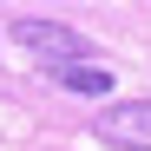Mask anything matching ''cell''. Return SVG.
Returning <instances> with one entry per match:
<instances>
[{
	"label": "cell",
	"mask_w": 151,
	"mask_h": 151,
	"mask_svg": "<svg viewBox=\"0 0 151 151\" xmlns=\"http://www.w3.org/2000/svg\"><path fill=\"white\" fill-rule=\"evenodd\" d=\"M92 132L118 151H151V99H112L92 118Z\"/></svg>",
	"instance_id": "7a4b0ae2"
},
{
	"label": "cell",
	"mask_w": 151,
	"mask_h": 151,
	"mask_svg": "<svg viewBox=\"0 0 151 151\" xmlns=\"http://www.w3.org/2000/svg\"><path fill=\"white\" fill-rule=\"evenodd\" d=\"M53 79L66 92H92V99H112V72L99 66V59H79V66H53Z\"/></svg>",
	"instance_id": "3957f363"
},
{
	"label": "cell",
	"mask_w": 151,
	"mask_h": 151,
	"mask_svg": "<svg viewBox=\"0 0 151 151\" xmlns=\"http://www.w3.org/2000/svg\"><path fill=\"white\" fill-rule=\"evenodd\" d=\"M13 40L27 46V53H40L46 72H53V66H79V59H92V40H86L79 27H59V20H40V13L13 20Z\"/></svg>",
	"instance_id": "6da1fadb"
}]
</instances>
